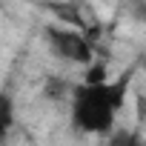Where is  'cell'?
Listing matches in <instances>:
<instances>
[{
    "mask_svg": "<svg viewBox=\"0 0 146 146\" xmlns=\"http://www.w3.org/2000/svg\"><path fill=\"white\" fill-rule=\"evenodd\" d=\"M126 80L117 83H83L75 92L72 103V123L89 135H106L123 106Z\"/></svg>",
    "mask_w": 146,
    "mask_h": 146,
    "instance_id": "cell-1",
    "label": "cell"
},
{
    "mask_svg": "<svg viewBox=\"0 0 146 146\" xmlns=\"http://www.w3.org/2000/svg\"><path fill=\"white\" fill-rule=\"evenodd\" d=\"M46 40H49L52 52L57 57H63V60H72V63H89L92 60V46H89V40L80 32L49 26L46 29Z\"/></svg>",
    "mask_w": 146,
    "mask_h": 146,
    "instance_id": "cell-2",
    "label": "cell"
},
{
    "mask_svg": "<svg viewBox=\"0 0 146 146\" xmlns=\"http://www.w3.org/2000/svg\"><path fill=\"white\" fill-rule=\"evenodd\" d=\"M12 123H15V100L9 92H0V143L6 140Z\"/></svg>",
    "mask_w": 146,
    "mask_h": 146,
    "instance_id": "cell-3",
    "label": "cell"
},
{
    "mask_svg": "<svg viewBox=\"0 0 146 146\" xmlns=\"http://www.w3.org/2000/svg\"><path fill=\"white\" fill-rule=\"evenodd\" d=\"M109 146H146V140L135 129H120V132H115L109 137Z\"/></svg>",
    "mask_w": 146,
    "mask_h": 146,
    "instance_id": "cell-4",
    "label": "cell"
}]
</instances>
